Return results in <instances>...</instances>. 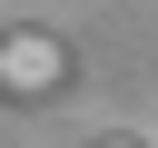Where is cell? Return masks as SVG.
Masks as SVG:
<instances>
[{"label":"cell","mask_w":158,"mask_h":148,"mask_svg":"<svg viewBox=\"0 0 158 148\" xmlns=\"http://www.w3.org/2000/svg\"><path fill=\"white\" fill-rule=\"evenodd\" d=\"M59 69H69V59H59L49 30H0V89H10V99H49Z\"/></svg>","instance_id":"obj_1"},{"label":"cell","mask_w":158,"mask_h":148,"mask_svg":"<svg viewBox=\"0 0 158 148\" xmlns=\"http://www.w3.org/2000/svg\"><path fill=\"white\" fill-rule=\"evenodd\" d=\"M99 148H138V138H99Z\"/></svg>","instance_id":"obj_2"}]
</instances>
